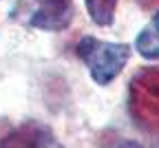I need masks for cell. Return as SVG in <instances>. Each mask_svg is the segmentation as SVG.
Masks as SVG:
<instances>
[{
	"label": "cell",
	"mask_w": 159,
	"mask_h": 148,
	"mask_svg": "<svg viewBox=\"0 0 159 148\" xmlns=\"http://www.w3.org/2000/svg\"><path fill=\"white\" fill-rule=\"evenodd\" d=\"M77 55L84 60V64L91 71V77L97 84H108L113 82L122 69L126 67V62L130 58V47L119 44V42H104L97 38H82L77 42Z\"/></svg>",
	"instance_id": "cell-1"
},
{
	"label": "cell",
	"mask_w": 159,
	"mask_h": 148,
	"mask_svg": "<svg viewBox=\"0 0 159 148\" xmlns=\"http://www.w3.org/2000/svg\"><path fill=\"white\" fill-rule=\"evenodd\" d=\"M128 111L137 126L159 133V67L142 69L130 80Z\"/></svg>",
	"instance_id": "cell-2"
},
{
	"label": "cell",
	"mask_w": 159,
	"mask_h": 148,
	"mask_svg": "<svg viewBox=\"0 0 159 148\" xmlns=\"http://www.w3.org/2000/svg\"><path fill=\"white\" fill-rule=\"evenodd\" d=\"M0 148H62L49 126L40 122H25L0 137Z\"/></svg>",
	"instance_id": "cell-3"
},
{
	"label": "cell",
	"mask_w": 159,
	"mask_h": 148,
	"mask_svg": "<svg viewBox=\"0 0 159 148\" xmlns=\"http://www.w3.org/2000/svg\"><path fill=\"white\" fill-rule=\"evenodd\" d=\"M73 0H40V7L31 13L29 25L44 31H64L73 20Z\"/></svg>",
	"instance_id": "cell-4"
},
{
	"label": "cell",
	"mask_w": 159,
	"mask_h": 148,
	"mask_svg": "<svg viewBox=\"0 0 159 148\" xmlns=\"http://www.w3.org/2000/svg\"><path fill=\"white\" fill-rule=\"evenodd\" d=\"M135 47L139 55L146 60H159V11L152 16L148 27L142 29V33L137 35Z\"/></svg>",
	"instance_id": "cell-5"
},
{
	"label": "cell",
	"mask_w": 159,
	"mask_h": 148,
	"mask_svg": "<svg viewBox=\"0 0 159 148\" xmlns=\"http://www.w3.org/2000/svg\"><path fill=\"white\" fill-rule=\"evenodd\" d=\"M89 16L95 25L99 27H111L113 20H115V7H117V0H84Z\"/></svg>",
	"instance_id": "cell-6"
},
{
	"label": "cell",
	"mask_w": 159,
	"mask_h": 148,
	"mask_svg": "<svg viewBox=\"0 0 159 148\" xmlns=\"http://www.w3.org/2000/svg\"><path fill=\"white\" fill-rule=\"evenodd\" d=\"M144 9H152V7H159V0H137Z\"/></svg>",
	"instance_id": "cell-7"
},
{
	"label": "cell",
	"mask_w": 159,
	"mask_h": 148,
	"mask_svg": "<svg viewBox=\"0 0 159 148\" xmlns=\"http://www.w3.org/2000/svg\"><path fill=\"white\" fill-rule=\"evenodd\" d=\"M117 148H144V146L139 144V141H122Z\"/></svg>",
	"instance_id": "cell-8"
}]
</instances>
